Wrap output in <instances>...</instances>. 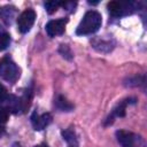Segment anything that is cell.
Returning <instances> with one entry per match:
<instances>
[{
  "label": "cell",
  "instance_id": "16",
  "mask_svg": "<svg viewBox=\"0 0 147 147\" xmlns=\"http://www.w3.org/2000/svg\"><path fill=\"white\" fill-rule=\"evenodd\" d=\"M7 96H8V93H7V90H6V87L0 83V102H3V101H6V99H7Z\"/></svg>",
  "mask_w": 147,
  "mask_h": 147
},
{
  "label": "cell",
  "instance_id": "11",
  "mask_svg": "<svg viewBox=\"0 0 147 147\" xmlns=\"http://www.w3.org/2000/svg\"><path fill=\"white\" fill-rule=\"evenodd\" d=\"M62 137L63 139L69 144V146H76L77 147V139H76V134L75 131L72 129H67L62 131Z\"/></svg>",
  "mask_w": 147,
  "mask_h": 147
},
{
  "label": "cell",
  "instance_id": "10",
  "mask_svg": "<svg viewBox=\"0 0 147 147\" xmlns=\"http://www.w3.org/2000/svg\"><path fill=\"white\" fill-rule=\"evenodd\" d=\"M55 106L62 110V111H71L74 109V105L68 101L67 98H64L63 95H57L55 99Z\"/></svg>",
  "mask_w": 147,
  "mask_h": 147
},
{
  "label": "cell",
  "instance_id": "17",
  "mask_svg": "<svg viewBox=\"0 0 147 147\" xmlns=\"http://www.w3.org/2000/svg\"><path fill=\"white\" fill-rule=\"evenodd\" d=\"M11 147H23V146H22L20 142H14V144L11 145Z\"/></svg>",
  "mask_w": 147,
  "mask_h": 147
},
{
  "label": "cell",
  "instance_id": "2",
  "mask_svg": "<svg viewBox=\"0 0 147 147\" xmlns=\"http://www.w3.org/2000/svg\"><path fill=\"white\" fill-rule=\"evenodd\" d=\"M21 70L17 64L10 57H3L0 60V77L9 83H14L18 79Z\"/></svg>",
  "mask_w": 147,
  "mask_h": 147
},
{
  "label": "cell",
  "instance_id": "6",
  "mask_svg": "<svg viewBox=\"0 0 147 147\" xmlns=\"http://www.w3.org/2000/svg\"><path fill=\"white\" fill-rule=\"evenodd\" d=\"M52 115L49 113H45L42 115H38L36 111L32 114L31 116V122H32V125H33V129L36 131H41L44 130L47 125L51 124L52 122Z\"/></svg>",
  "mask_w": 147,
  "mask_h": 147
},
{
  "label": "cell",
  "instance_id": "19",
  "mask_svg": "<svg viewBox=\"0 0 147 147\" xmlns=\"http://www.w3.org/2000/svg\"><path fill=\"white\" fill-rule=\"evenodd\" d=\"M34 147H48L46 144H40V145H37V146H34Z\"/></svg>",
  "mask_w": 147,
  "mask_h": 147
},
{
  "label": "cell",
  "instance_id": "14",
  "mask_svg": "<svg viewBox=\"0 0 147 147\" xmlns=\"http://www.w3.org/2000/svg\"><path fill=\"white\" fill-rule=\"evenodd\" d=\"M10 44V36L8 33L0 34V51H5Z\"/></svg>",
  "mask_w": 147,
  "mask_h": 147
},
{
  "label": "cell",
  "instance_id": "15",
  "mask_svg": "<svg viewBox=\"0 0 147 147\" xmlns=\"http://www.w3.org/2000/svg\"><path fill=\"white\" fill-rule=\"evenodd\" d=\"M9 111L6 108H0V124H3L8 121Z\"/></svg>",
  "mask_w": 147,
  "mask_h": 147
},
{
  "label": "cell",
  "instance_id": "18",
  "mask_svg": "<svg viewBox=\"0 0 147 147\" xmlns=\"http://www.w3.org/2000/svg\"><path fill=\"white\" fill-rule=\"evenodd\" d=\"M3 133H5V127H3V126H0V137H1Z\"/></svg>",
  "mask_w": 147,
  "mask_h": 147
},
{
  "label": "cell",
  "instance_id": "13",
  "mask_svg": "<svg viewBox=\"0 0 147 147\" xmlns=\"http://www.w3.org/2000/svg\"><path fill=\"white\" fill-rule=\"evenodd\" d=\"M59 52L64 59H67V60H71L72 59V52H71V49H70V47L68 45H60Z\"/></svg>",
  "mask_w": 147,
  "mask_h": 147
},
{
  "label": "cell",
  "instance_id": "7",
  "mask_svg": "<svg viewBox=\"0 0 147 147\" xmlns=\"http://www.w3.org/2000/svg\"><path fill=\"white\" fill-rule=\"evenodd\" d=\"M116 138L117 141L123 147H133L136 141V136L132 132L125 131V130H118L116 131Z\"/></svg>",
  "mask_w": 147,
  "mask_h": 147
},
{
  "label": "cell",
  "instance_id": "8",
  "mask_svg": "<svg viewBox=\"0 0 147 147\" xmlns=\"http://www.w3.org/2000/svg\"><path fill=\"white\" fill-rule=\"evenodd\" d=\"M127 103H130V99L124 100V101H122L121 103H118V105L114 108V110H113L111 115L107 118L106 125L111 124V123H113L114 117H124V116H125V108H126V105H127Z\"/></svg>",
  "mask_w": 147,
  "mask_h": 147
},
{
  "label": "cell",
  "instance_id": "4",
  "mask_svg": "<svg viewBox=\"0 0 147 147\" xmlns=\"http://www.w3.org/2000/svg\"><path fill=\"white\" fill-rule=\"evenodd\" d=\"M36 21V11L33 9H26L17 18V29L21 33H26L32 28Z\"/></svg>",
  "mask_w": 147,
  "mask_h": 147
},
{
  "label": "cell",
  "instance_id": "1",
  "mask_svg": "<svg viewBox=\"0 0 147 147\" xmlns=\"http://www.w3.org/2000/svg\"><path fill=\"white\" fill-rule=\"evenodd\" d=\"M101 24H102L101 14L95 10H90L83 16L80 23L76 29V33L78 36L92 34L101 28Z\"/></svg>",
  "mask_w": 147,
  "mask_h": 147
},
{
  "label": "cell",
  "instance_id": "12",
  "mask_svg": "<svg viewBox=\"0 0 147 147\" xmlns=\"http://www.w3.org/2000/svg\"><path fill=\"white\" fill-rule=\"evenodd\" d=\"M60 6H62L61 1H47V2H45V8H46L48 14H53L54 11H56V9Z\"/></svg>",
  "mask_w": 147,
  "mask_h": 147
},
{
  "label": "cell",
  "instance_id": "9",
  "mask_svg": "<svg viewBox=\"0 0 147 147\" xmlns=\"http://www.w3.org/2000/svg\"><path fill=\"white\" fill-rule=\"evenodd\" d=\"M16 15V8L13 6H5L0 8V17L6 24H10Z\"/></svg>",
  "mask_w": 147,
  "mask_h": 147
},
{
  "label": "cell",
  "instance_id": "3",
  "mask_svg": "<svg viewBox=\"0 0 147 147\" xmlns=\"http://www.w3.org/2000/svg\"><path fill=\"white\" fill-rule=\"evenodd\" d=\"M136 6L131 1H110L108 3V10L113 16H124L134 11Z\"/></svg>",
  "mask_w": 147,
  "mask_h": 147
},
{
  "label": "cell",
  "instance_id": "5",
  "mask_svg": "<svg viewBox=\"0 0 147 147\" xmlns=\"http://www.w3.org/2000/svg\"><path fill=\"white\" fill-rule=\"evenodd\" d=\"M68 23L67 18H59V20H53L49 21L46 24V32L49 37H55V36H60L64 32L65 30V25Z\"/></svg>",
  "mask_w": 147,
  "mask_h": 147
}]
</instances>
